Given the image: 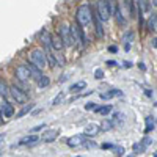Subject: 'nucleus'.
<instances>
[{
	"label": "nucleus",
	"mask_w": 157,
	"mask_h": 157,
	"mask_svg": "<svg viewBox=\"0 0 157 157\" xmlns=\"http://www.w3.org/2000/svg\"><path fill=\"white\" fill-rule=\"evenodd\" d=\"M90 22H91V6L83 3L75 11V24L82 27V25H88Z\"/></svg>",
	"instance_id": "obj_1"
},
{
	"label": "nucleus",
	"mask_w": 157,
	"mask_h": 157,
	"mask_svg": "<svg viewBox=\"0 0 157 157\" xmlns=\"http://www.w3.org/2000/svg\"><path fill=\"white\" fill-rule=\"evenodd\" d=\"M94 13L101 22L109 21L112 16V2H109V0H105V2H98V5L94 6Z\"/></svg>",
	"instance_id": "obj_2"
},
{
	"label": "nucleus",
	"mask_w": 157,
	"mask_h": 157,
	"mask_svg": "<svg viewBox=\"0 0 157 157\" xmlns=\"http://www.w3.org/2000/svg\"><path fill=\"white\" fill-rule=\"evenodd\" d=\"M30 61L33 66H36L38 69H44L47 68V60H46V54H44V50L41 49H33L30 52Z\"/></svg>",
	"instance_id": "obj_3"
},
{
	"label": "nucleus",
	"mask_w": 157,
	"mask_h": 157,
	"mask_svg": "<svg viewBox=\"0 0 157 157\" xmlns=\"http://www.w3.org/2000/svg\"><path fill=\"white\" fill-rule=\"evenodd\" d=\"M57 35L60 36V39L63 41V46H66V47L74 46L72 35H71V29H69V25H68V24L61 22V24L58 25V33H57Z\"/></svg>",
	"instance_id": "obj_4"
},
{
	"label": "nucleus",
	"mask_w": 157,
	"mask_h": 157,
	"mask_svg": "<svg viewBox=\"0 0 157 157\" xmlns=\"http://www.w3.org/2000/svg\"><path fill=\"white\" fill-rule=\"evenodd\" d=\"M69 29H71V35H72V41L74 43H80L82 46H85L88 41H86V36H85V33H83V30H82V27L80 25H77L75 22L72 24V25H69Z\"/></svg>",
	"instance_id": "obj_5"
},
{
	"label": "nucleus",
	"mask_w": 157,
	"mask_h": 157,
	"mask_svg": "<svg viewBox=\"0 0 157 157\" xmlns=\"http://www.w3.org/2000/svg\"><path fill=\"white\" fill-rule=\"evenodd\" d=\"M10 94H11L13 99H14L16 104H25V102H27V99H29L27 94H25L24 91H21L16 85H11L10 86Z\"/></svg>",
	"instance_id": "obj_6"
},
{
	"label": "nucleus",
	"mask_w": 157,
	"mask_h": 157,
	"mask_svg": "<svg viewBox=\"0 0 157 157\" xmlns=\"http://www.w3.org/2000/svg\"><path fill=\"white\" fill-rule=\"evenodd\" d=\"M14 74H16V78L19 82H22V83H27L32 78V75H30V72H29V69H27L25 64H19V66L16 68V71H14Z\"/></svg>",
	"instance_id": "obj_7"
},
{
	"label": "nucleus",
	"mask_w": 157,
	"mask_h": 157,
	"mask_svg": "<svg viewBox=\"0 0 157 157\" xmlns=\"http://www.w3.org/2000/svg\"><path fill=\"white\" fill-rule=\"evenodd\" d=\"M91 21L94 22V30H96V36L99 39L104 38V29H102V22L99 21V17L96 16V13H94V8H91Z\"/></svg>",
	"instance_id": "obj_8"
},
{
	"label": "nucleus",
	"mask_w": 157,
	"mask_h": 157,
	"mask_svg": "<svg viewBox=\"0 0 157 157\" xmlns=\"http://www.w3.org/2000/svg\"><path fill=\"white\" fill-rule=\"evenodd\" d=\"M85 141H86V138H85L83 135H74V137H71V138H66V140H64V143H66L68 146H71V148L83 146Z\"/></svg>",
	"instance_id": "obj_9"
},
{
	"label": "nucleus",
	"mask_w": 157,
	"mask_h": 157,
	"mask_svg": "<svg viewBox=\"0 0 157 157\" xmlns=\"http://www.w3.org/2000/svg\"><path fill=\"white\" fill-rule=\"evenodd\" d=\"M0 112H2V115L6 116V118L14 116V107L5 99H2V102H0Z\"/></svg>",
	"instance_id": "obj_10"
},
{
	"label": "nucleus",
	"mask_w": 157,
	"mask_h": 157,
	"mask_svg": "<svg viewBox=\"0 0 157 157\" xmlns=\"http://www.w3.org/2000/svg\"><path fill=\"white\" fill-rule=\"evenodd\" d=\"M99 132H101L99 124L91 123V124H86V126H85V129H83V137H96Z\"/></svg>",
	"instance_id": "obj_11"
},
{
	"label": "nucleus",
	"mask_w": 157,
	"mask_h": 157,
	"mask_svg": "<svg viewBox=\"0 0 157 157\" xmlns=\"http://www.w3.org/2000/svg\"><path fill=\"white\" fill-rule=\"evenodd\" d=\"M58 137V130L57 129H49V130H46V132H43V135H41V141H44V143H52L55 138Z\"/></svg>",
	"instance_id": "obj_12"
},
{
	"label": "nucleus",
	"mask_w": 157,
	"mask_h": 157,
	"mask_svg": "<svg viewBox=\"0 0 157 157\" xmlns=\"http://www.w3.org/2000/svg\"><path fill=\"white\" fill-rule=\"evenodd\" d=\"M50 47L55 50H63V41L60 39V36L57 33H50Z\"/></svg>",
	"instance_id": "obj_13"
},
{
	"label": "nucleus",
	"mask_w": 157,
	"mask_h": 157,
	"mask_svg": "<svg viewBox=\"0 0 157 157\" xmlns=\"http://www.w3.org/2000/svg\"><path fill=\"white\" fill-rule=\"evenodd\" d=\"M44 54H46V60H47V66H49V68H52V69L57 68V66H58V63H57V57L50 52V47H47V49L44 50Z\"/></svg>",
	"instance_id": "obj_14"
},
{
	"label": "nucleus",
	"mask_w": 157,
	"mask_h": 157,
	"mask_svg": "<svg viewBox=\"0 0 157 157\" xmlns=\"http://www.w3.org/2000/svg\"><path fill=\"white\" fill-rule=\"evenodd\" d=\"M113 11H115L116 24H118V25H121V27H124V25H126V17L121 14V8H120V5H115V6H113Z\"/></svg>",
	"instance_id": "obj_15"
},
{
	"label": "nucleus",
	"mask_w": 157,
	"mask_h": 157,
	"mask_svg": "<svg viewBox=\"0 0 157 157\" xmlns=\"http://www.w3.org/2000/svg\"><path fill=\"white\" fill-rule=\"evenodd\" d=\"M39 43H41L46 49L50 47V33L47 30H43L41 33H39Z\"/></svg>",
	"instance_id": "obj_16"
},
{
	"label": "nucleus",
	"mask_w": 157,
	"mask_h": 157,
	"mask_svg": "<svg viewBox=\"0 0 157 157\" xmlns=\"http://www.w3.org/2000/svg\"><path fill=\"white\" fill-rule=\"evenodd\" d=\"M123 93L120 90H110V91H105V93H101L99 96H101V99H104V101H109V99H112V98H115V96H121Z\"/></svg>",
	"instance_id": "obj_17"
},
{
	"label": "nucleus",
	"mask_w": 157,
	"mask_h": 157,
	"mask_svg": "<svg viewBox=\"0 0 157 157\" xmlns=\"http://www.w3.org/2000/svg\"><path fill=\"white\" fill-rule=\"evenodd\" d=\"M35 141H39V137L38 135H35V134H30V135H27V137H24L21 141H19V145H33Z\"/></svg>",
	"instance_id": "obj_18"
},
{
	"label": "nucleus",
	"mask_w": 157,
	"mask_h": 157,
	"mask_svg": "<svg viewBox=\"0 0 157 157\" xmlns=\"http://www.w3.org/2000/svg\"><path fill=\"white\" fill-rule=\"evenodd\" d=\"M155 27H157V16H155V13H154L152 16H149V19L146 22V29H148V32L154 33L155 32Z\"/></svg>",
	"instance_id": "obj_19"
},
{
	"label": "nucleus",
	"mask_w": 157,
	"mask_h": 157,
	"mask_svg": "<svg viewBox=\"0 0 157 157\" xmlns=\"http://www.w3.org/2000/svg\"><path fill=\"white\" fill-rule=\"evenodd\" d=\"M110 121H112L113 127H115V124H116V126H123V124H124V113L116 112V113L113 115V120H110Z\"/></svg>",
	"instance_id": "obj_20"
},
{
	"label": "nucleus",
	"mask_w": 157,
	"mask_h": 157,
	"mask_svg": "<svg viewBox=\"0 0 157 157\" xmlns=\"http://www.w3.org/2000/svg\"><path fill=\"white\" fill-rule=\"evenodd\" d=\"M33 107H35V104H25V105L16 113V118H22V116H25L27 113H30V112L33 110Z\"/></svg>",
	"instance_id": "obj_21"
},
{
	"label": "nucleus",
	"mask_w": 157,
	"mask_h": 157,
	"mask_svg": "<svg viewBox=\"0 0 157 157\" xmlns=\"http://www.w3.org/2000/svg\"><path fill=\"white\" fill-rule=\"evenodd\" d=\"M36 83H38L39 88H47V86L50 85V78H49L47 75H41V77L36 78Z\"/></svg>",
	"instance_id": "obj_22"
},
{
	"label": "nucleus",
	"mask_w": 157,
	"mask_h": 157,
	"mask_svg": "<svg viewBox=\"0 0 157 157\" xmlns=\"http://www.w3.org/2000/svg\"><path fill=\"white\" fill-rule=\"evenodd\" d=\"M85 88H86V82L80 80V82L71 85V86H69V91H71V93H77V91H82V90H85Z\"/></svg>",
	"instance_id": "obj_23"
},
{
	"label": "nucleus",
	"mask_w": 157,
	"mask_h": 157,
	"mask_svg": "<svg viewBox=\"0 0 157 157\" xmlns=\"http://www.w3.org/2000/svg\"><path fill=\"white\" fill-rule=\"evenodd\" d=\"M25 66H27V69H29V72H30L32 77L38 78V77H41V75H43V74H41V69H38L36 66H33L32 63H30V64H25Z\"/></svg>",
	"instance_id": "obj_24"
},
{
	"label": "nucleus",
	"mask_w": 157,
	"mask_h": 157,
	"mask_svg": "<svg viewBox=\"0 0 157 157\" xmlns=\"http://www.w3.org/2000/svg\"><path fill=\"white\" fill-rule=\"evenodd\" d=\"M0 96H2V98L10 96V86L6 85L5 80H0Z\"/></svg>",
	"instance_id": "obj_25"
},
{
	"label": "nucleus",
	"mask_w": 157,
	"mask_h": 157,
	"mask_svg": "<svg viewBox=\"0 0 157 157\" xmlns=\"http://www.w3.org/2000/svg\"><path fill=\"white\" fill-rule=\"evenodd\" d=\"M155 129V118L154 116H146V132H151V130Z\"/></svg>",
	"instance_id": "obj_26"
},
{
	"label": "nucleus",
	"mask_w": 157,
	"mask_h": 157,
	"mask_svg": "<svg viewBox=\"0 0 157 157\" xmlns=\"http://www.w3.org/2000/svg\"><path fill=\"white\" fill-rule=\"evenodd\" d=\"M94 112H96V113H99V115H102V116H107V115L112 112V105H102V107H96V109H94Z\"/></svg>",
	"instance_id": "obj_27"
},
{
	"label": "nucleus",
	"mask_w": 157,
	"mask_h": 157,
	"mask_svg": "<svg viewBox=\"0 0 157 157\" xmlns=\"http://www.w3.org/2000/svg\"><path fill=\"white\" fill-rule=\"evenodd\" d=\"M127 5V10H129V17H135L137 11H135V2H124Z\"/></svg>",
	"instance_id": "obj_28"
},
{
	"label": "nucleus",
	"mask_w": 157,
	"mask_h": 157,
	"mask_svg": "<svg viewBox=\"0 0 157 157\" xmlns=\"http://www.w3.org/2000/svg\"><path fill=\"white\" fill-rule=\"evenodd\" d=\"M64 96H66V94H64L63 91H60V93L52 99V105H60V104L63 102V99H64Z\"/></svg>",
	"instance_id": "obj_29"
},
{
	"label": "nucleus",
	"mask_w": 157,
	"mask_h": 157,
	"mask_svg": "<svg viewBox=\"0 0 157 157\" xmlns=\"http://www.w3.org/2000/svg\"><path fill=\"white\" fill-rule=\"evenodd\" d=\"M99 127H101V130H104V132H109V130L113 129V124H112L110 120H104V123H102Z\"/></svg>",
	"instance_id": "obj_30"
},
{
	"label": "nucleus",
	"mask_w": 157,
	"mask_h": 157,
	"mask_svg": "<svg viewBox=\"0 0 157 157\" xmlns=\"http://www.w3.org/2000/svg\"><path fill=\"white\" fill-rule=\"evenodd\" d=\"M145 151H146V148L141 146L140 141H138V143H134V154H135V155H137V154H141V152H145Z\"/></svg>",
	"instance_id": "obj_31"
},
{
	"label": "nucleus",
	"mask_w": 157,
	"mask_h": 157,
	"mask_svg": "<svg viewBox=\"0 0 157 157\" xmlns=\"http://www.w3.org/2000/svg\"><path fill=\"white\" fill-rule=\"evenodd\" d=\"M112 149H113V154H115L116 157H121V155H124V152H126L123 146H113Z\"/></svg>",
	"instance_id": "obj_32"
},
{
	"label": "nucleus",
	"mask_w": 157,
	"mask_h": 157,
	"mask_svg": "<svg viewBox=\"0 0 157 157\" xmlns=\"http://www.w3.org/2000/svg\"><path fill=\"white\" fill-rule=\"evenodd\" d=\"M151 143H152V138H149V137H145V138H143V140L140 141V145H141V146H145V148H148V146L151 145Z\"/></svg>",
	"instance_id": "obj_33"
},
{
	"label": "nucleus",
	"mask_w": 157,
	"mask_h": 157,
	"mask_svg": "<svg viewBox=\"0 0 157 157\" xmlns=\"http://www.w3.org/2000/svg\"><path fill=\"white\" fill-rule=\"evenodd\" d=\"M94 78H98V80H101V78H104V69H96L94 71Z\"/></svg>",
	"instance_id": "obj_34"
},
{
	"label": "nucleus",
	"mask_w": 157,
	"mask_h": 157,
	"mask_svg": "<svg viewBox=\"0 0 157 157\" xmlns=\"http://www.w3.org/2000/svg\"><path fill=\"white\" fill-rule=\"evenodd\" d=\"M96 109V104L94 102H86L85 104V110H94Z\"/></svg>",
	"instance_id": "obj_35"
},
{
	"label": "nucleus",
	"mask_w": 157,
	"mask_h": 157,
	"mask_svg": "<svg viewBox=\"0 0 157 157\" xmlns=\"http://www.w3.org/2000/svg\"><path fill=\"white\" fill-rule=\"evenodd\" d=\"M46 127V124H39V126H35L33 129H32V134H36V132H39L41 129H44Z\"/></svg>",
	"instance_id": "obj_36"
},
{
	"label": "nucleus",
	"mask_w": 157,
	"mask_h": 157,
	"mask_svg": "<svg viewBox=\"0 0 157 157\" xmlns=\"http://www.w3.org/2000/svg\"><path fill=\"white\" fill-rule=\"evenodd\" d=\"M134 38V32H126V35H124V43H127V39H132Z\"/></svg>",
	"instance_id": "obj_37"
},
{
	"label": "nucleus",
	"mask_w": 157,
	"mask_h": 157,
	"mask_svg": "<svg viewBox=\"0 0 157 157\" xmlns=\"http://www.w3.org/2000/svg\"><path fill=\"white\" fill-rule=\"evenodd\" d=\"M123 68H126V69L132 68V61H124V63H123Z\"/></svg>",
	"instance_id": "obj_38"
},
{
	"label": "nucleus",
	"mask_w": 157,
	"mask_h": 157,
	"mask_svg": "<svg viewBox=\"0 0 157 157\" xmlns=\"http://www.w3.org/2000/svg\"><path fill=\"white\" fill-rule=\"evenodd\" d=\"M109 52H112V54H116V52H118V46H110V47H109Z\"/></svg>",
	"instance_id": "obj_39"
},
{
	"label": "nucleus",
	"mask_w": 157,
	"mask_h": 157,
	"mask_svg": "<svg viewBox=\"0 0 157 157\" xmlns=\"http://www.w3.org/2000/svg\"><path fill=\"white\" fill-rule=\"evenodd\" d=\"M105 64H107V66H118L116 61H113V60H107V61H105Z\"/></svg>",
	"instance_id": "obj_40"
},
{
	"label": "nucleus",
	"mask_w": 157,
	"mask_h": 157,
	"mask_svg": "<svg viewBox=\"0 0 157 157\" xmlns=\"http://www.w3.org/2000/svg\"><path fill=\"white\" fill-rule=\"evenodd\" d=\"M113 148V145H110V143H104L102 145V149H112Z\"/></svg>",
	"instance_id": "obj_41"
},
{
	"label": "nucleus",
	"mask_w": 157,
	"mask_h": 157,
	"mask_svg": "<svg viewBox=\"0 0 157 157\" xmlns=\"http://www.w3.org/2000/svg\"><path fill=\"white\" fill-rule=\"evenodd\" d=\"M151 46H152L154 49L157 47V38H155V36H154V39H152V41H151Z\"/></svg>",
	"instance_id": "obj_42"
},
{
	"label": "nucleus",
	"mask_w": 157,
	"mask_h": 157,
	"mask_svg": "<svg viewBox=\"0 0 157 157\" xmlns=\"http://www.w3.org/2000/svg\"><path fill=\"white\" fill-rule=\"evenodd\" d=\"M138 68H140V71H146V66L143 63H138Z\"/></svg>",
	"instance_id": "obj_43"
},
{
	"label": "nucleus",
	"mask_w": 157,
	"mask_h": 157,
	"mask_svg": "<svg viewBox=\"0 0 157 157\" xmlns=\"http://www.w3.org/2000/svg\"><path fill=\"white\" fill-rule=\"evenodd\" d=\"M124 50H126V52L130 50V43H126V44H124Z\"/></svg>",
	"instance_id": "obj_44"
},
{
	"label": "nucleus",
	"mask_w": 157,
	"mask_h": 157,
	"mask_svg": "<svg viewBox=\"0 0 157 157\" xmlns=\"http://www.w3.org/2000/svg\"><path fill=\"white\" fill-rule=\"evenodd\" d=\"M145 93H146V96H149V98L152 96V93H151V90H146V91H145Z\"/></svg>",
	"instance_id": "obj_45"
},
{
	"label": "nucleus",
	"mask_w": 157,
	"mask_h": 157,
	"mask_svg": "<svg viewBox=\"0 0 157 157\" xmlns=\"http://www.w3.org/2000/svg\"><path fill=\"white\" fill-rule=\"evenodd\" d=\"M3 138H5V135H3V134H0V143L3 141Z\"/></svg>",
	"instance_id": "obj_46"
},
{
	"label": "nucleus",
	"mask_w": 157,
	"mask_h": 157,
	"mask_svg": "<svg viewBox=\"0 0 157 157\" xmlns=\"http://www.w3.org/2000/svg\"><path fill=\"white\" fill-rule=\"evenodd\" d=\"M127 157H135V154H130V155H127Z\"/></svg>",
	"instance_id": "obj_47"
},
{
	"label": "nucleus",
	"mask_w": 157,
	"mask_h": 157,
	"mask_svg": "<svg viewBox=\"0 0 157 157\" xmlns=\"http://www.w3.org/2000/svg\"><path fill=\"white\" fill-rule=\"evenodd\" d=\"M154 157H157V154H154Z\"/></svg>",
	"instance_id": "obj_48"
},
{
	"label": "nucleus",
	"mask_w": 157,
	"mask_h": 157,
	"mask_svg": "<svg viewBox=\"0 0 157 157\" xmlns=\"http://www.w3.org/2000/svg\"><path fill=\"white\" fill-rule=\"evenodd\" d=\"M0 155H2V151H0Z\"/></svg>",
	"instance_id": "obj_49"
}]
</instances>
